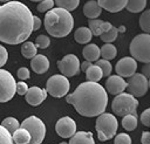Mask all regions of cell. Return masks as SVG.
I'll return each instance as SVG.
<instances>
[{
	"instance_id": "1",
	"label": "cell",
	"mask_w": 150,
	"mask_h": 144,
	"mask_svg": "<svg viewBox=\"0 0 150 144\" xmlns=\"http://www.w3.org/2000/svg\"><path fill=\"white\" fill-rule=\"evenodd\" d=\"M33 32V14L20 1L0 6V41L8 44L25 42Z\"/></svg>"
},
{
	"instance_id": "2",
	"label": "cell",
	"mask_w": 150,
	"mask_h": 144,
	"mask_svg": "<svg viewBox=\"0 0 150 144\" xmlns=\"http://www.w3.org/2000/svg\"><path fill=\"white\" fill-rule=\"evenodd\" d=\"M66 101L84 117H94L104 112L108 104L105 89L97 82H83L74 92L66 96Z\"/></svg>"
},
{
	"instance_id": "3",
	"label": "cell",
	"mask_w": 150,
	"mask_h": 144,
	"mask_svg": "<svg viewBox=\"0 0 150 144\" xmlns=\"http://www.w3.org/2000/svg\"><path fill=\"white\" fill-rule=\"evenodd\" d=\"M74 26L73 15L63 8H52L45 16V28L54 37L67 36Z\"/></svg>"
},
{
	"instance_id": "4",
	"label": "cell",
	"mask_w": 150,
	"mask_h": 144,
	"mask_svg": "<svg viewBox=\"0 0 150 144\" xmlns=\"http://www.w3.org/2000/svg\"><path fill=\"white\" fill-rule=\"evenodd\" d=\"M130 54L132 59L143 63L150 62V35L148 33L136 35L130 43Z\"/></svg>"
},
{
	"instance_id": "5",
	"label": "cell",
	"mask_w": 150,
	"mask_h": 144,
	"mask_svg": "<svg viewBox=\"0 0 150 144\" xmlns=\"http://www.w3.org/2000/svg\"><path fill=\"white\" fill-rule=\"evenodd\" d=\"M117 126H118L117 119L111 114L102 112L101 115H98L95 123V129L97 131L98 139L103 142L112 138L117 131Z\"/></svg>"
},
{
	"instance_id": "6",
	"label": "cell",
	"mask_w": 150,
	"mask_h": 144,
	"mask_svg": "<svg viewBox=\"0 0 150 144\" xmlns=\"http://www.w3.org/2000/svg\"><path fill=\"white\" fill-rule=\"evenodd\" d=\"M138 101L136 97L128 92H121L117 94V96L114 98L111 109L117 116H125V115H136Z\"/></svg>"
},
{
	"instance_id": "7",
	"label": "cell",
	"mask_w": 150,
	"mask_h": 144,
	"mask_svg": "<svg viewBox=\"0 0 150 144\" xmlns=\"http://www.w3.org/2000/svg\"><path fill=\"white\" fill-rule=\"evenodd\" d=\"M21 128L26 129L30 135V140L28 144H41L43 142L46 135V126L39 117L36 116L27 117L21 123Z\"/></svg>"
},
{
	"instance_id": "8",
	"label": "cell",
	"mask_w": 150,
	"mask_h": 144,
	"mask_svg": "<svg viewBox=\"0 0 150 144\" xmlns=\"http://www.w3.org/2000/svg\"><path fill=\"white\" fill-rule=\"evenodd\" d=\"M70 88V83L63 75H53L48 78L46 83V91L56 98L63 97L68 94Z\"/></svg>"
},
{
	"instance_id": "9",
	"label": "cell",
	"mask_w": 150,
	"mask_h": 144,
	"mask_svg": "<svg viewBox=\"0 0 150 144\" xmlns=\"http://www.w3.org/2000/svg\"><path fill=\"white\" fill-rule=\"evenodd\" d=\"M16 82L11 73L0 68V103L8 102L15 95Z\"/></svg>"
},
{
	"instance_id": "10",
	"label": "cell",
	"mask_w": 150,
	"mask_h": 144,
	"mask_svg": "<svg viewBox=\"0 0 150 144\" xmlns=\"http://www.w3.org/2000/svg\"><path fill=\"white\" fill-rule=\"evenodd\" d=\"M149 88V82L148 78L143 74H134L130 76L129 82H127V90L128 94L132 95L134 97H141L144 96L148 91Z\"/></svg>"
},
{
	"instance_id": "11",
	"label": "cell",
	"mask_w": 150,
	"mask_h": 144,
	"mask_svg": "<svg viewBox=\"0 0 150 144\" xmlns=\"http://www.w3.org/2000/svg\"><path fill=\"white\" fill-rule=\"evenodd\" d=\"M59 70L62 73L63 76L66 77H71L80 71V61L76 55L74 54H68L63 56L59 62H57Z\"/></svg>"
},
{
	"instance_id": "12",
	"label": "cell",
	"mask_w": 150,
	"mask_h": 144,
	"mask_svg": "<svg viewBox=\"0 0 150 144\" xmlns=\"http://www.w3.org/2000/svg\"><path fill=\"white\" fill-rule=\"evenodd\" d=\"M55 130H56V133L60 137H62V138H70L76 132V123H75V121L71 117L64 116V117H61L56 122Z\"/></svg>"
},
{
	"instance_id": "13",
	"label": "cell",
	"mask_w": 150,
	"mask_h": 144,
	"mask_svg": "<svg viewBox=\"0 0 150 144\" xmlns=\"http://www.w3.org/2000/svg\"><path fill=\"white\" fill-rule=\"evenodd\" d=\"M137 69V62L132 57H122L115 67V70L118 76L121 77H130L136 73Z\"/></svg>"
},
{
	"instance_id": "14",
	"label": "cell",
	"mask_w": 150,
	"mask_h": 144,
	"mask_svg": "<svg viewBox=\"0 0 150 144\" xmlns=\"http://www.w3.org/2000/svg\"><path fill=\"white\" fill-rule=\"evenodd\" d=\"M26 95V102L33 107L40 105L47 97V91L46 89H41L39 87H32L28 88Z\"/></svg>"
},
{
	"instance_id": "15",
	"label": "cell",
	"mask_w": 150,
	"mask_h": 144,
	"mask_svg": "<svg viewBox=\"0 0 150 144\" xmlns=\"http://www.w3.org/2000/svg\"><path fill=\"white\" fill-rule=\"evenodd\" d=\"M125 88H127V82L123 80V77H121L118 75L109 76L105 82V89L111 95L121 94L122 91H124Z\"/></svg>"
},
{
	"instance_id": "16",
	"label": "cell",
	"mask_w": 150,
	"mask_h": 144,
	"mask_svg": "<svg viewBox=\"0 0 150 144\" xmlns=\"http://www.w3.org/2000/svg\"><path fill=\"white\" fill-rule=\"evenodd\" d=\"M30 67L36 74H43L49 68V60L45 55L36 54L34 57H32Z\"/></svg>"
},
{
	"instance_id": "17",
	"label": "cell",
	"mask_w": 150,
	"mask_h": 144,
	"mask_svg": "<svg viewBox=\"0 0 150 144\" xmlns=\"http://www.w3.org/2000/svg\"><path fill=\"white\" fill-rule=\"evenodd\" d=\"M97 4L101 8L111 13H116L125 7L127 0H97Z\"/></svg>"
},
{
	"instance_id": "18",
	"label": "cell",
	"mask_w": 150,
	"mask_h": 144,
	"mask_svg": "<svg viewBox=\"0 0 150 144\" xmlns=\"http://www.w3.org/2000/svg\"><path fill=\"white\" fill-rule=\"evenodd\" d=\"M101 12L102 8L98 6L97 1L95 0H89L83 6V14L89 19H97V16L101 15Z\"/></svg>"
},
{
	"instance_id": "19",
	"label": "cell",
	"mask_w": 150,
	"mask_h": 144,
	"mask_svg": "<svg viewBox=\"0 0 150 144\" xmlns=\"http://www.w3.org/2000/svg\"><path fill=\"white\" fill-rule=\"evenodd\" d=\"M68 144H95V142L91 132L79 131L70 137V140Z\"/></svg>"
},
{
	"instance_id": "20",
	"label": "cell",
	"mask_w": 150,
	"mask_h": 144,
	"mask_svg": "<svg viewBox=\"0 0 150 144\" xmlns=\"http://www.w3.org/2000/svg\"><path fill=\"white\" fill-rule=\"evenodd\" d=\"M82 55L86 59V61H96L100 57V48L95 44V43H89L86 44L83 50H82Z\"/></svg>"
},
{
	"instance_id": "21",
	"label": "cell",
	"mask_w": 150,
	"mask_h": 144,
	"mask_svg": "<svg viewBox=\"0 0 150 144\" xmlns=\"http://www.w3.org/2000/svg\"><path fill=\"white\" fill-rule=\"evenodd\" d=\"M91 37H93V34L88 27H80L75 30V34H74L75 41L81 43V44L88 43L91 40Z\"/></svg>"
},
{
	"instance_id": "22",
	"label": "cell",
	"mask_w": 150,
	"mask_h": 144,
	"mask_svg": "<svg viewBox=\"0 0 150 144\" xmlns=\"http://www.w3.org/2000/svg\"><path fill=\"white\" fill-rule=\"evenodd\" d=\"M12 135H13L12 136V139H13V143L14 144H28L29 140H30L29 132L26 129H23V128L16 129Z\"/></svg>"
},
{
	"instance_id": "23",
	"label": "cell",
	"mask_w": 150,
	"mask_h": 144,
	"mask_svg": "<svg viewBox=\"0 0 150 144\" xmlns=\"http://www.w3.org/2000/svg\"><path fill=\"white\" fill-rule=\"evenodd\" d=\"M84 73H86L87 80L90 81V82H97V81H100V80L103 77V75H102V70H101L96 64H91V66H89Z\"/></svg>"
},
{
	"instance_id": "24",
	"label": "cell",
	"mask_w": 150,
	"mask_h": 144,
	"mask_svg": "<svg viewBox=\"0 0 150 144\" xmlns=\"http://www.w3.org/2000/svg\"><path fill=\"white\" fill-rule=\"evenodd\" d=\"M100 55L104 59V60H112L116 57L117 55V49L114 44L111 43H105L102 46V48L100 49Z\"/></svg>"
},
{
	"instance_id": "25",
	"label": "cell",
	"mask_w": 150,
	"mask_h": 144,
	"mask_svg": "<svg viewBox=\"0 0 150 144\" xmlns=\"http://www.w3.org/2000/svg\"><path fill=\"white\" fill-rule=\"evenodd\" d=\"M146 6V0H127L125 7L131 13H138L143 11Z\"/></svg>"
},
{
	"instance_id": "26",
	"label": "cell",
	"mask_w": 150,
	"mask_h": 144,
	"mask_svg": "<svg viewBox=\"0 0 150 144\" xmlns=\"http://www.w3.org/2000/svg\"><path fill=\"white\" fill-rule=\"evenodd\" d=\"M21 54L23 57L26 59H32L36 55V47L33 42L28 41V42H23V44L21 46Z\"/></svg>"
},
{
	"instance_id": "27",
	"label": "cell",
	"mask_w": 150,
	"mask_h": 144,
	"mask_svg": "<svg viewBox=\"0 0 150 144\" xmlns=\"http://www.w3.org/2000/svg\"><path fill=\"white\" fill-rule=\"evenodd\" d=\"M122 126L127 131H132L137 126V116L136 115H125L122 119Z\"/></svg>"
},
{
	"instance_id": "28",
	"label": "cell",
	"mask_w": 150,
	"mask_h": 144,
	"mask_svg": "<svg viewBox=\"0 0 150 144\" xmlns=\"http://www.w3.org/2000/svg\"><path fill=\"white\" fill-rule=\"evenodd\" d=\"M54 4H56V6L59 8H63L68 12L74 11L77 8L80 0H54Z\"/></svg>"
},
{
	"instance_id": "29",
	"label": "cell",
	"mask_w": 150,
	"mask_h": 144,
	"mask_svg": "<svg viewBox=\"0 0 150 144\" xmlns=\"http://www.w3.org/2000/svg\"><path fill=\"white\" fill-rule=\"evenodd\" d=\"M102 23L103 21L102 20H98V19H90L89 22H88V28L90 29L91 34L94 36H100L102 34Z\"/></svg>"
},
{
	"instance_id": "30",
	"label": "cell",
	"mask_w": 150,
	"mask_h": 144,
	"mask_svg": "<svg viewBox=\"0 0 150 144\" xmlns=\"http://www.w3.org/2000/svg\"><path fill=\"white\" fill-rule=\"evenodd\" d=\"M1 125H2L9 133H13L16 129H19V122H18V119L14 118V117H6V118L2 121Z\"/></svg>"
},
{
	"instance_id": "31",
	"label": "cell",
	"mask_w": 150,
	"mask_h": 144,
	"mask_svg": "<svg viewBox=\"0 0 150 144\" xmlns=\"http://www.w3.org/2000/svg\"><path fill=\"white\" fill-rule=\"evenodd\" d=\"M117 35H118L117 28L114 27V26H111L110 29H109L108 32H105V33H102V34L100 35V37H101V40H102L103 42H105V43H111L112 41L116 40Z\"/></svg>"
},
{
	"instance_id": "32",
	"label": "cell",
	"mask_w": 150,
	"mask_h": 144,
	"mask_svg": "<svg viewBox=\"0 0 150 144\" xmlns=\"http://www.w3.org/2000/svg\"><path fill=\"white\" fill-rule=\"evenodd\" d=\"M139 26L141 28L144 30V33H148L150 32V11L146 9L139 18Z\"/></svg>"
},
{
	"instance_id": "33",
	"label": "cell",
	"mask_w": 150,
	"mask_h": 144,
	"mask_svg": "<svg viewBox=\"0 0 150 144\" xmlns=\"http://www.w3.org/2000/svg\"><path fill=\"white\" fill-rule=\"evenodd\" d=\"M101 70H102V75L103 76H109L110 73H111V63L108 61V60H104V59H101V60H96V63H95Z\"/></svg>"
},
{
	"instance_id": "34",
	"label": "cell",
	"mask_w": 150,
	"mask_h": 144,
	"mask_svg": "<svg viewBox=\"0 0 150 144\" xmlns=\"http://www.w3.org/2000/svg\"><path fill=\"white\" fill-rule=\"evenodd\" d=\"M0 144H14L12 135L2 125H0Z\"/></svg>"
},
{
	"instance_id": "35",
	"label": "cell",
	"mask_w": 150,
	"mask_h": 144,
	"mask_svg": "<svg viewBox=\"0 0 150 144\" xmlns=\"http://www.w3.org/2000/svg\"><path fill=\"white\" fill-rule=\"evenodd\" d=\"M49 44H50V40H49V37L47 35H39L36 37V40H35V47H38V48L45 49Z\"/></svg>"
},
{
	"instance_id": "36",
	"label": "cell",
	"mask_w": 150,
	"mask_h": 144,
	"mask_svg": "<svg viewBox=\"0 0 150 144\" xmlns=\"http://www.w3.org/2000/svg\"><path fill=\"white\" fill-rule=\"evenodd\" d=\"M54 7V0H42L38 5V11L39 12H48Z\"/></svg>"
},
{
	"instance_id": "37",
	"label": "cell",
	"mask_w": 150,
	"mask_h": 144,
	"mask_svg": "<svg viewBox=\"0 0 150 144\" xmlns=\"http://www.w3.org/2000/svg\"><path fill=\"white\" fill-rule=\"evenodd\" d=\"M115 144H131V138L128 133H118L114 140Z\"/></svg>"
},
{
	"instance_id": "38",
	"label": "cell",
	"mask_w": 150,
	"mask_h": 144,
	"mask_svg": "<svg viewBox=\"0 0 150 144\" xmlns=\"http://www.w3.org/2000/svg\"><path fill=\"white\" fill-rule=\"evenodd\" d=\"M16 75H18V77H19L20 80H27V78H29V76H30L29 70H28V68H26V67L19 68L18 71H16Z\"/></svg>"
},
{
	"instance_id": "39",
	"label": "cell",
	"mask_w": 150,
	"mask_h": 144,
	"mask_svg": "<svg viewBox=\"0 0 150 144\" xmlns=\"http://www.w3.org/2000/svg\"><path fill=\"white\" fill-rule=\"evenodd\" d=\"M141 122L145 126H150V109H145L141 114Z\"/></svg>"
},
{
	"instance_id": "40",
	"label": "cell",
	"mask_w": 150,
	"mask_h": 144,
	"mask_svg": "<svg viewBox=\"0 0 150 144\" xmlns=\"http://www.w3.org/2000/svg\"><path fill=\"white\" fill-rule=\"evenodd\" d=\"M28 90V87L26 84V82H18L16 87H15V92H18L19 95H25Z\"/></svg>"
},
{
	"instance_id": "41",
	"label": "cell",
	"mask_w": 150,
	"mask_h": 144,
	"mask_svg": "<svg viewBox=\"0 0 150 144\" xmlns=\"http://www.w3.org/2000/svg\"><path fill=\"white\" fill-rule=\"evenodd\" d=\"M7 59H8V53H7L6 48L0 44V68L7 62Z\"/></svg>"
},
{
	"instance_id": "42",
	"label": "cell",
	"mask_w": 150,
	"mask_h": 144,
	"mask_svg": "<svg viewBox=\"0 0 150 144\" xmlns=\"http://www.w3.org/2000/svg\"><path fill=\"white\" fill-rule=\"evenodd\" d=\"M141 143H142V144H150V132L144 131V132L142 133Z\"/></svg>"
},
{
	"instance_id": "43",
	"label": "cell",
	"mask_w": 150,
	"mask_h": 144,
	"mask_svg": "<svg viewBox=\"0 0 150 144\" xmlns=\"http://www.w3.org/2000/svg\"><path fill=\"white\" fill-rule=\"evenodd\" d=\"M40 27H41V20L36 15H33V30H38Z\"/></svg>"
},
{
	"instance_id": "44",
	"label": "cell",
	"mask_w": 150,
	"mask_h": 144,
	"mask_svg": "<svg viewBox=\"0 0 150 144\" xmlns=\"http://www.w3.org/2000/svg\"><path fill=\"white\" fill-rule=\"evenodd\" d=\"M93 63L91 62H89V61H83L82 63H80V69L82 70V71H86L87 70V68L89 67V66H91Z\"/></svg>"
},
{
	"instance_id": "45",
	"label": "cell",
	"mask_w": 150,
	"mask_h": 144,
	"mask_svg": "<svg viewBox=\"0 0 150 144\" xmlns=\"http://www.w3.org/2000/svg\"><path fill=\"white\" fill-rule=\"evenodd\" d=\"M149 66H150V64H149V63H146V64H145V67L143 68V73H144L143 75H144L146 78L150 76V68H149Z\"/></svg>"
},
{
	"instance_id": "46",
	"label": "cell",
	"mask_w": 150,
	"mask_h": 144,
	"mask_svg": "<svg viewBox=\"0 0 150 144\" xmlns=\"http://www.w3.org/2000/svg\"><path fill=\"white\" fill-rule=\"evenodd\" d=\"M117 32H121V33L125 32V27H124V26H120V27L117 28Z\"/></svg>"
},
{
	"instance_id": "47",
	"label": "cell",
	"mask_w": 150,
	"mask_h": 144,
	"mask_svg": "<svg viewBox=\"0 0 150 144\" xmlns=\"http://www.w3.org/2000/svg\"><path fill=\"white\" fill-rule=\"evenodd\" d=\"M9 1H11V0H0V2H5V4H6V2H9Z\"/></svg>"
},
{
	"instance_id": "48",
	"label": "cell",
	"mask_w": 150,
	"mask_h": 144,
	"mask_svg": "<svg viewBox=\"0 0 150 144\" xmlns=\"http://www.w3.org/2000/svg\"><path fill=\"white\" fill-rule=\"evenodd\" d=\"M30 1H34V2H38V1H42V0H30Z\"/></svg>"
},
{
	"instance_id": "49",
	"label": "cell",
	"mask_w": 150,
	"mask_h": 144,
	"mask_svg": "<svg viewBox=\"0 0 150 144\" xmlns=\"http://www.w3.org/2000/svg\"><path fill=\"white\" fill-rule=\"evenodd\" d=\"M60 144H68V143H66V142H61Z\"/></svg>"
}]
</instances>
